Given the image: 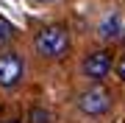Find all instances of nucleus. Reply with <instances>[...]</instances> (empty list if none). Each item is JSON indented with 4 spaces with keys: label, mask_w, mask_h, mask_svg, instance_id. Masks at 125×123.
<instances>
[{
    "label": "nucleus",
    "mask_w": 125,
    "mask_h": 123,
    "mask_svg": "<svg viewBox=\"0 0 125 123\" xmlns=\"http://www.w3.org/2000/svg\"><path fill=\"white\" fill-rule=\"evenodd\" d=\"M111 64H114V59H111L108 50H92V53H86L83 62H81V73H83V78L100 84L103 78L111 73Z\"/></svg>",
    "instance_id": "20e7f679"
},
{
    "label": "nucleus",
    "mask_w": 125,
    "mask_h": 123,
    "mask_svg": "<svg viewBox=\"0 0 125 123\" xmlns=\"http://www.w3.org/2000/svg\"><path fill=\"white\" fill-rule=\"evenodd\" d=\"M11 39H14V25H11V23H6V20L0 17V48H6Z\"/></svg>",
    "instance_id": "0eeeda50"
},
{
    "label": "nucleus",
    "mask_w": 125,
    "mask_h": 123,
    "mask_svg": "<svg viewBox=\"0 0 125 123\" xmlns=\"http://www.w3.org/2000/svg\"><path fill=\"white\" fill-rule=\"evenodd\" d=\"M3 123H20V120H3Z\"/></svg>",
    "instance_id": "9d476101"
},
{
    "label": "nucleus",
    "mask_w": 125,
    "mask_h": 123,
    "mask_svg": "<svg viewBox=\"0 0 125 123\" xmlns=\"http://www.w3.org/2000/svg\"><path fill=\"white\" fill-rule=\"evenodd\" d=\"M36 3H53V0H36Z\"/></svg>",
    "instance_id": "1a4fd4ad"
},
{
    "label": "nucleus",
    "mask_w": 125,
    "mask_h": 123,
    "mask_svg": "<svg viewBox=\"0 0 125 123\" xmlns=\"http://www.w3.org/2000/svg\"><path fill=\"white\" fill-rule=\"evenodd\" d=\"M33 50L42 59H61L70 50V31L64 25H45L33 37Z\"/></svg>",
    "instance_id": "f257e3e1"
},
{
    "label": "nucleus",
    "mask_w": 125,
    "mask_h": 123,
    "mask_svg": "<svg viewBox=\"0 0 125 123\" xmlns=\"http://www.w3.org/2000/svg\"><path fill=\"white\" fill-rule=\"evenodd\" d=\"M117 73H120V78L125 81V53H122V59H120V64H117Z\"/></svg>",
    "instance_id": "6e6552de"
},
{
    "label": "nucleus",
    "mask_w": 125,
    "mask_h": 123,
    "mask_svg": "<svg viewBox=\"0 0 125 123\" xmlns=\"http://www.w3.org/2000/svg\"><path fill=\"white\" fill-rule=\"evenodd\" d=\"M25 76V59L17 53V50H3L0 53V87L9 90V87H17Z\"/></svg>",
    "instance_id": "7ed1b4c3"
},
{
    "label": "nucleus",
    "mask_w": 125,
    "mask_h": 123,
    "mask_svg": "<svg viewBox=\"0 0 125 123\" xmlns=\"http://www.w3.org/2000/svg\"><path fill=\"white\" fill-rule=\"evenodd\" d=\"M78 109L83 115H89V118H100V115H106L111 109V92L100 84L89 87V90H83L78 95Z\"/></svg>",
    "instance_id": "f03ea898"
},
{
    "label": "nucleus",
    "mask_w": 125,
    "mask_h": 123,
    "mask_svg": "<svg viewBox=\"0 0 125 123\" xmlns=\"http://www.w3.org/2000/svg\"><path fill=\"white\" fill-rule=\"evenodd\" d=\"M25 120H28V123H50V120H53V115H50L45 106H31Z\"/></svg>",
    "instance_id": "423d86ee"
},
{
    "label": "nucleus",
    "mask_w": 125,
    "mask_h": 123,
    "mask_svg": "<svg viewBox=\"0 0 125 123\" xmlns=\"http://www.w3.org/2000/svg\"><path fill=\"white\" fill-rule=\"evenodd\" d=\"M122 31H125V25H122V17H120V14H108V17L100 23V28H97L100 39H106V42L120 39V37H122Z\"/></svg>",
    "instance_id": "39448f33"
}]
</instances>
